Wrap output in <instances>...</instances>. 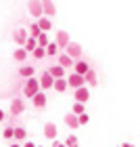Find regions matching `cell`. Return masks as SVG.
I'll use <instances>...</instances> for the list:
<instances>
[{
  "label": "cell",
  "mask_w": 140,
  "mask_h": 147,
  "mask_svg": "<svg viewBox=\"0 0 140 147\" xmlns=\"http://www.w3.org/2000/svg\"><path fill=\"white\" fill-rule=\"evenodd\" d=\"M38 92H40V80L36 76L27 78L25 80V86H23V95L25 97H34V95H38Z\"/></svg>",
  "instance_id": "cell-1"
},
{
  "label": "cell",
  "mask_w": 140,
  "mask_h": 147,
  "mask_svg": "<svg viewBox=\"0 0 140 147\" xmlns=\"http://www.w3.org/2000/svg\"><path fill=\"white\" fill-rule=\"evenodd\" d=\"M27 13L38 21V19L44 15V11H42V2H40V0H29V2H27Z\"/></svg>",
  "instance_id": "cell-2"
},
{
  "label": "cell",
  "mask_w": 140,
  "mask_h": 147,
  "mask_svg": "<svg viewBox=\"0 0 140 147\" xmlns=\"http://www.w3.org/2000/svg\"><path fill=\"white\" fill-rule=\"evenodd\" d=\"M67 84L71 86L73 90H75V88H82V86H86V80H84V76H79V74H75V71H71L69 76H67Z\"/></svg>",
  "instance_id": "cell-3"
},
{
  "label": "cell",
  "mask_w": 140,
  "mask_h": 147,
  "mask_svg": "<svg viewBox=\"0 0 140 147\" xmlns=\"http://www.w3.org/2000/svg\"><path fill=\"white\" fill-rule=\"evenodd\" d=\"M65 53L73 59V61H77V59H82V46H79L77 42H69L67 46H65Z\"/></svg>",
  "instance_id": "cell-4"
},
{
  "label": "cell",
  "mask_w": 140,
  "mask_h": 147,
  "mask_svg": "<svg viewBox=\"0 0 140 147\" xmlns=\"http://www.w3.org/2000/svg\"><path fill=\"white\" fill-rule=\"evenodd\" d=\"M73 97H75L77 103H88V99H90V88H88V86L75 88V90H73Z\"/></svg>",
  "instance_id": "cell-5"
},
{
  "label": "cell",
  "mask_w": 140,
  "mask_h": 147,
  "mask_svg": "<svg viewBox=\"0 0 140 147\" xmlns=\"http://www.w3.org/2000/svg\"><path fill=\"white\" fill-rule=\"evenodd\" d=\"M55 42H57L59 49H63V51H65V46L71 42V38H69V34H67L65 30H59V32H57V40H55Z\"/></svg>",
  "instance_id": "cell-6"
},
{
  "label": "cell",
  "mask_w": 140,
  "mask_h": 147,
  "mask_svg": "<svg viewBox=\"0 0 140 147\" xmlns=\"http://www.w3.org/2000/svg\"><path fill=\"white\" fill-rule=\"evenodd\" d=\"M57 63L61 65V67H65V69H73V65H75V61H73L67 53H61V55L57 57Z\"/></svg>",
  "instance_id": "cell-7"
},
{
  "label": "cell",
  "mask_w": 140,
  "mask_h": 147,
  "mask_svg": "<svg viewBox=\"0 0 140 147\" xmlns=\"http://www.w3.org/2000/svg\"><path fill=\"white\" fill-rule=\"evenodd\" d=\"M27 38H29V32H27V30H23V28L13 32V40H15V44H19V46H23Z\"/></svg>",
  "instance_id": "cell-8"
},
{
  "label": "cell",
  "mask_w": 140,
  "mask_h": 147,
  "mask_svg": "<svg viewBox=\"0 0 140 147\" xmlns=\"http://www.w3.org/2000/svg\"><path fill=\"white\" fill-rule=\"evenodd\" d=\"M25 111V103H23V99H13V103H11V113L13 116H21V113Z\"/></svg>",
  "instance_id": "cell-9"
},
{
  "label": "cell",
  "mask_w": 140,
  "mask_h": 147,
  "mask_svg": "<svg viewBox=\"0 0 140 147\" xmlns=\"http://www.w3.org/2000/svg\"><path fill=\"white\" fill-rule=\"evenodd\" d=\"M52 84H55V78L48 74V69L46 71H42V76H40V88H52Z\"/></svg>",
  "instance_id": "cell-10"
},
{
  "label": "cell",
  "mask_w": 140,
  "mask_h": 147,
  "mask_svg": "<svg viewBox=\"0 0 140 147\" xmlns=\"http://www.w3.org/2000/svg\"><path fill=\"white\" fill-rule=\"evenodd\" d=\"M40 2H42V11H44L46 17H55L57 15V6H55L52 0H40Z\"/></svg>",
  "instance_id": "cell-11"
},
{
  "label": "cell",
  "mask_w": 140,
  "mask_h": 147,
  "mask_svg": "<svg viewBox=\"0 0 140 147\" xmlns=\"http://www.w3.org/2000/svg\"><path fill=\"white\" fill-rule=\"evenodd\" d=\"M57 124L55 122H46L44 124V137L46 139H50V141H55V139H57Z\"/></svg>",
  "instance_id": "cell-12"
},
{
  "label": "cell",
  "mask_w": 140,
  "mask_h": 147,
  "mask_svg": "<svg viewBox=\"0 0 140 147\" xmlns=\"http://www.w3.org/2000/svg\"><path fill=\"white\" fill-rule=\"evenodd\" d=\"M48 74H50V76L52 78H67V69H65V67H61V65H52V67H48Z\"/></svg>",
  "instance_id": "cell-13"
},
{
  "label": "cell",
  "mask_w": 140,
  "mask_h": 147,
  "mask_svg": "<svg viewBox=\"0 0 140 147\" xmlns=\"http://www.w3.org/2000/svg\"><path fill=\"white\" fill-rule=\"evenodd\" d=\"M84 80H86V86H90V88H94L98 84V78H96V71L94 69H88L84 74Z\"/></svg>",
  "instance_id": "cell-14"
},
{
  "label": "cell",
  "mask_w": 140,
  "mask_h": 147,
  "mask_svg": "<svg viewBox=\"0 0 140 147\" xmlns=\"http://www.w3.org/2000/svg\"><path fill=\"white\" fill-rule=\"evenodd\" d=\"M31 101H34V107H36V109H44V107H46V95H44L42 90H40L38 95L31 97Z\"/></svg>",
  "instance_id": "cell-15"
},
{
  "label": "cell",
  "mask_w": 140,
  "mask_h": 147,
  "mask_svg": "<svg viewBox=\"0 0 140 147\" xmlns=\"http://www.w3.org/2000/svg\"><path fill=\"white\" fill-rule=\"evenodd\" d=\"M36 23H38L40 32H48V30H52V21H50V17H46V15H42Z\"/></svg>",
  "instance_id": "cell-16"
},
{
  "label": "cell",
  "mask_w": 140,
  "mask_h": 147,
  "mask_svg": "<svg viewBox=\"0 0 140 147\" xmlns=\"http://www.w3.org/2000/svg\"><path fill=\"white\" fill-rule=\"evenodd\" d=\"M27 55H29V53L25 51L23 46H19V49H17L15 53H13V59H15L17 63H25V61H27Z\"/></svg>",
  "instance_id": "cell-17"
},
{
  "label": "cell",
  "mask_w": 140,
  "mask_h": 147,
  "mask_svg": "<svg viewBox=\"0 0 140 147\" xmlns=\"http://www.w3.org/2000/svg\"><path fill=\"white\" fill-rule=\"evenodd\" d=\"M90 69V65H88V61H82V59H77L75 61V65H73V71L75 74H79V76H84L86 71Z\"/></svg>",
  "instance_id": "cell-18"
},
{
  "label": "cell",
  "mask_w": 140,
  "mask_h": 147,
  "mask_svg": "<svg viewBox=\"0 0 140 147\" xmlns=\"http://www.w3.org/2000/svg\"><path fill=\"white\" fill-rule=\"evenodd\" d=\"M52 88H55L57 92H65V90L69 88L67 78H57V80H55V84H52Z\"/></svg>",
  "instance_id": "cell-19"
},
{
  "label": "cell",
  "mask_w": 140,
  "mask_h": 147,
  "mask_svg": "<svg viewBox=\"0 0 140 147\" xmlns=\"http://www.w3.org/2000/svg\"><path fill=\"white\" fill-rule=\"evenodd\" d=\"M65 124H67L71 130H75L77 126H79V120H77L75 113H67V116H65Z\"/></svg>",
  "instance_id": "cell-20"
},
{
  "label": "cell",
  "mask_w": 140,
  "mask_h": 147,
  "mask_svg": "<svg viewBox=\"0 0 140 147\" xmlns=\"http://www.w3.org/2000/svg\"><path fill=\"white\" fill-rule=\"evenodd\" d=\"M34 74H36L34 65H21V67H19V76L21 78H31Z\"/></svg>",
  "instance_id": "cell-21"
},
{
  "label": "cell",
  "mask_w": 140,
  "mask_h": 147,
  "mask_svg": "<svg viewBox=\"0 0 140 147\" xmlns=\"http://www.w3.org/2000/svg\"><path fill=\"white\" fill-rule=\"evenodd\" d=\"M36 46H38V40L34 38V36H29L27 40H25V44H23V49L27 51V53H34L36 51Z\"/></svg>",
  "instance_id": "cell-22"
},
{
  "label": "cell",
  "mask_w": 140,
  "mask_h": 147,
  "mask_svg": "<svg viewBox=\"0 0 140 147\" xmlns=\"http://www.w3.org/2000/svg\"><path fill=\"white\" fill-rule=\"evenodd\" d=\"M25 137H27V130H25L23 126H17L15 128V139L17 141H25Z\"/></svg>",
  "instance_id": "cell-23"
},
{
  "label": "cell",
  "mask_w": 140,
  "mask_h": 147,
  "mask_svg": "<svg viewBox=\"0 0 140 147\" xmlns=\"http://www.w3.org/2000/svg\"><path fill=\"white\" fill-rule=\"evenodd\" d=\"M57 53H59L57 42H48V46H46V55H48V57H55Z\"/></svg>",
  "instance_id": "cell-24"
},
{
  "label": "cell",
  "mask_w": 140,
  "mask_h": 147,
  "mask_svg": "<svg viewBox=\"0 0 140 147\" xmlns=\"http://www.w3.org/2000/svg\"><path fill=\"white\" fill-rule=\"evenodd\" d=\"M36 40H38V46H44V49H46V46H48V42H50L48 36H46V32H42V34H40Z\"/></svg>",
  "instance_id": "cell-25"
},
{
  "label": "cell",
  "mask_w": 140,
  "mask_h": 147,
  "mask_svg": "<svg viewBox=\"0 0 140 147\" xmlns=\"http://www.w3.org/2000/svg\"><path fill=\"white\" fill-rule=\"evenodd\" d=\"M65 147H77V137L75 135H69L65 139Z\"/></svg>",
  "instance_id": "cell-26"
},
{
  "label": "cell",
  "mask_w": 140,
  "mask_h": 147,
  "mask_svg": "<svg viewBox=\"0 0 140 147\" xmlns=\"http://www.w3.org/2000/svg\"><path fill=\"white\" fill-rule=\"evenodd\" d=\"M2 137L4 139H15V128H13V126H6L2 130Z\"/></svg>",
  "instance_id": "cell-27"
},
{
  "label": "cell",
  "mask_w": 140,
  "mask_h": 147,
  "mask_svg": "<svg viewBox=\"0 0 140 147\" xmlns=\"http://www.w3.org/2000/svg\"><path fill=\"white\" fill-rule=\"evenodd\" d=\"M31 55H34L36 59H42V57H46V49L44 46H36V51L31 53Z\"/></svg>",
  "instance_id": "cell-28"
},
{
  "label": "cell",
  "mask_w": 140,
  "mask_h": 147,
  "mask_svg": "<svg viewBox=\"0 0 140 147\" xmlns=\"http://www.w3.org/2000/svg\"><path fill=\"white\" fill-rule=\"evenodd\" d=\"M40 34H42V32H40V28H38V23L34 21V23L29 25V36H34V38H38Z\"/></svg>",
  "instance_id": "cell-29"
},
{
  "label": "cell",
  "mask_w": 140,
  "mask_h": 147,
  "mask_svg": "<svg viewBox=\"0 0 140 147\" xmlns=\"http://www.w3.org/2000/svg\"><path fill=\"white\" fill-rule=\"evenodd\" d=\"M71 113H75V116H79V113H86V109H84V103H73V111Z\"/></svg>",
  "instance_id": "cell-30"
},
{
  "label": "cell",
  "mask_w": 140,
  "mask_h": 147,
  "mask_svg": "<svg viewBox=\"0 0 140 147\" xmlns=\"http://www.w3.org/2000/svg\"><path fill=\"white\" fill-rule=\"evenodd\" d=\"M77 120H79V126H84V124H88V122H90V116H88V113H79Z\"/></svg>",
  "instance_id": "cell-31"
},
{
  "label": "cell",
  "mask_w": 140,
  "mask_h": 147,
  "mask_svg": "<svg viewBox=\"0 0 140 147\" xmlns=\"http://www.w3.org/2000/svg\"><path fill=\"white\" fill-rule=\"evenodd\" d=\"M50 147H65V143H61V141H57V139H55V141H52V145Z\"/></svg>",
  "instance_id": "cell-32"
},
{
  "label": "cell",
  "mask_w": 140,
  "mask_h": 147,
  "mask_svg": "<svg viewBox=\"0 0 140 147\" xmlns=\"http://www.w3.org/2000/svg\"><path fill=\"white\" fill-rule=\"evenodd\" d=\"M23 147H36V145L31 143V141H23Z\"/></svg>",
  "instance_id": "cell-33"
},
{
  "label": "cell",
  "mask_w": 140,
  "mask_h": 147,
  "mask_svg": "<svg viewBox=\"0 0 140 147\" xmlns=\"http://www.w3.org/2000/svg\"><path fill=\"white\" fill-rule=\"evenodd\" d=\"M4 118H6V113H4L2 109H0V122H4Z\"/></svg>",
  "instance_id": "cell-34"
},
{
  "label": "cell",
  "mask_w": 140,
  "mask_h": 147,
  "mask_svg": "<svg viewBox=\"0 0 140 147\" xmlns=\"http://www.w3.org/2000/svg\"><path fill=\"white\" fill-rule=\"evenodd\" d=\"M121 147H136V145H132V143H123Z\"/></svg>",
  "instance_id": "cell-35"
},
{
  "label": "cell",
  "mask_w": 140,
  "mask_h": 147,
  "mask_svg": "<svg viewBox=\"0 0 140 147\" xmlns=\"http://www.w3.org/2000/svg\"><path fill=\"white\" fill-rule=\"evenodd\" d=\"M9 147H21V145H19V143H13V145H9Z\"/></svg>",
  "instance_id": "cell-36"
},
{
  "label": "cell",
  "mask_w": 140,
  "mask_h": 147,
  "mask_svg": "<svg viewBox=\"0 0 140 147\" xmlns=\"http://www.w3.org/2000/svg\"><path fill=\"white\" fill-rule=\"evenodd\" d=\"M36 147H38V145H36ZM40 147H42V145H40Z\"/></svg>",
  "instance_id": "cell-37"
},
{
  "label": "cell",
  "mask_w": 140,
  "mask_h": 147,
  "mask_svg": "<svg viewBox=\"0 0 140 147\" xmlns=\"http://www.w3.org/2000/svg\"><path fill=\"white\" fill-rule=\"evenodd\" d=\"M119 147H121V145H119Z\"/></svg>",
  "instance_id": "cell-38"
}]
</instances>
